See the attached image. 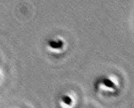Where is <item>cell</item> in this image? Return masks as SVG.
I'll return each instance as SVG.
<instances>
[{"instance_id":"cell-3","label":"cell","mask_w":134,"mask_h":108,"mask_svg":"<svg viewBox=\"0 0 134 108\" xmlns=\"http://www.w3.org/2000/svg\"><path fill=\"white\" fill-rule=\"evenodd\" d=\"M62 45V44L60 43V42H52L50 43V46H51L52 48H60V46Z\"/></svg>"},{"instance_id":"cell-1","label":"cell","mask_w":134,"mask_h":108,"mask_svg":"<svg viewBox=\"0 0 134 108\" xmlns=\"http://www.w3.org/2000/svg\"><path fill=\"white\" fill-rule=\"evenodd\" d=\"M103 84L107 88H113L114 87V83H113L112 81H110L109 80H104L103 81Z\"/></svg>"},{"instance_id":"cell-2","label":"cell","mask_w":134,"mask_h":108,"mask_svg":"<svg viewBox=\"0 0 134 108\" xmlns=\"http://www.w3.org/2000/svg\"><path fill=\"white\" fill-rule=\"evenodd\" d=\"M63 101L65 104L67 105H70L72 103V100H71V98L67 96H65L63 98Z\"/></svg>"}]
</instances>
